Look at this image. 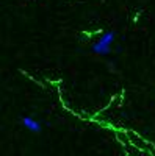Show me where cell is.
<instances>
[{"label":"cell","mask_w":155,"mask_h":156,"mask_svg":"<svg viewBox=\"0 0 155 156\" xmlns=\"http://www.w3.org/2000/svg\"><path fill=\"white\" fill-rule=\"evenodd\" d=\"M114 39H116V33L114 31H105L91 45V48H93V51H94L96 55L105 56V55H108L110 51H111V45L114 42Z\"/></svg>","instance_id":"6da1fadb"},{"label":"cell","mask_w":155,"mask_h":156,"mask_svg":"<svg viewBox=\"0 0 155 156\" xmlns=\"http://www.w3.org/2000/svg\"><path fill=\"white\" fill-rule=\"evenodd\" d=\"M22 125L31 133H41V129H42L41 122H38L36 119H33V117H30V115L22 117Z\"/></svg>","instance_id":"7a4b0ae2"}]
</instances>
